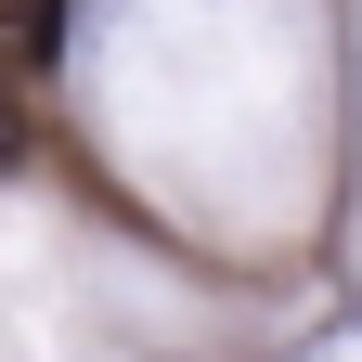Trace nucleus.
Instances as JSON below:
<instances>
[{
    "label": "nucleus",
    "mask_w": 362,
    "mask_h": 362,
    "mask_svg": "<svg viewBox=\"0 0 362 362\" xmlns=\"http://www.w3.org/2000/svg\"><path fill=\"white\" fill-rule=\"evenodd\" d=\"M52 39H65V0H13V26H0V65H13V78H39V65H52Z\"/></svg>",
    "instance_id": "f257e3e1"
}]
</instances>
